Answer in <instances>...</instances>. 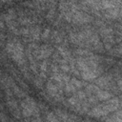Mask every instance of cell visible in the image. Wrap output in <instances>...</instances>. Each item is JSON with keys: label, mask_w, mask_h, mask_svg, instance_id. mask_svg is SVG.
<instances>
[{"label": "cell", "mask_w": 122, "mask_h": 122, "mask_svg": "<svg viewBox=\"0 0 122 122\" xmlns=\"http://www.w3.org/2000/svg\"><path fill=\"white\" fill-rule=\"evenodd\" d=\"M6 51L8 55L16 63V65L24 71L26 77H28L27 60L25 58V51L22 43L17 39L10 40L6 45Z\"/></svg>", "instance_id": "obj_1"}, {"label": "cell", "mask_w": 122, "mask_h": 122, "mask_svg": "<svg viewBox=\"0 0 122 122\" xmlns=\"http://www.w3.org/2000/svg\"><path fill=\"white\" fill-rule=\"evenodd\" d=\"M119 106H120L119 99L112 98V99L107 100L106 102H104L102 104H99V105L93 107L90 112H88V113L92 117L100 118V117L106 116L110 112H115L116 110L119 109Z\"/></svg>", "instance_id": "obj_2"}, {"label": "cell", "mask_w": 122, "mask_h": 122, "mask_svg": "<svg viewBox=\"0 0 122 122\" xmlns=\"http://www.w3.org/2000/svg\"><path fill=\"white\" fill-rule=\"evenodd\" d=\"M20 109L23 118H30L34 116H39L41 112L38 107V103L30 96H27L22 99L20 102Z\"/></svg>", "instance_id": "obj_3"}, {"label": "cell", "mask_w": 122, "mask_h": 122, "mask_svg": "<svg viewBox=\"0 0 122 122\" xmlns=\"http://www.w3.org/2000/svg\"><path fill=\"white\" fill-rule=\"evenodd\" d=\"M6 105L8 107L9 112L12 114L13 117H15L16 119L22 118L20 106H19L18 102L14 99V96H6Z\"/></svg>", "instance_id": "obj_4"}, {"label": "cell", "mask_w": 122, "mask_h": 122, "mask_svg": "<svg viewBox=\"0 0 122 122\" xmlns=\"http://www.w3.org/2000/svg\"><path fill=\"white\" fill-rule=\"evenodd\" d=\"M63 90H64L63 88L59 87L58 85H56L51 80H50L46 85V91H47L48 94L50 96H51L52 98H54L55 100H57V101H61L62 100Z\"/></svg>", "instance_id": "obj_5"}, {"label": "cell", "mask_w": 122, "mask_h": 122, "mask_svg": "<svg viewBox=\"0 0 122 122\" xmlns=\"http://www.w3.org/2000/svg\"><path fill=\"white\" fill-rule=\"evenodd\" d=\"M92 20V17H91L87 12L79 9L72 11L71 17V22L74 24H87Z\"/></svg>", "instance_id": "obj_6"}, {"label": "cell", "mask_w": 122, "mask_h": 122, "mask_svg": "<svg viewBox=\"0 0 122 122\" xmlns=\"http://www.w3.org/2000/svg\"><path fill=\"white\" fill-rule=\"evenodd\" d=\"M53 112L58 117V119L60 120V122H76L78 120V118L75 115L70 114L69 112H67L66 111H63V110L55 109Z\"/></svg>", "instance_id": "obj_7"}, {"label": "cell", "mask_w": 122, "mask_h": 122, "mask_svg": "<svg viewBox=\"0 0 122 122\" xmlns=\"http://www.w3.org/2000/svg\"><path fill=\"white\" fill-rule=\"evenodd\" d=\"M95 84L97 87L103 88V89H109L112 85V79L111 75H104L100 76L95 79Z\"/></svg>", "instance_id": "obj_8"}, {"label": "cell", "mask_w": 122, "mask_h": 122, "mask_svg": "<svg viewBox=\"0 0 122 122\" xmlns=\"http://www.w3.org/2000/svg\"><path fill=\"white\" fill-rule=\"evenodd\" d=\"M14 84H15V82L13 81V79L10 76H9L7 74H2L0 76V88L3 91L8 90V89L11 90V88L13 87Z\"/></svg>", "instance_id": "obj_9"}, {"label": "cell", "mask_w": 122, "mask_h": 122, "mask_svg": "<svg viewBox=\"0 0 122 122\" xmlns=\"http://www.w3.org/2000/svg\"><path fill=\"white\" fill-rule=\"evenodd\" d=\"M121 14V10L119 7L116 8H112V9H108L105 10V16L111 19H115V18H119Z\"/></svg>", "instance_id": "obj_10"}, {"label": "cell", "mask_w": 122, "mask_h": 122, "mask_svg": "<svg viewBox=\"0 0 122 122\" xmlns=\"http://www.w3.org/2000/svg\"><path fill=\"white\" fill-rule=\"evenodd\" d=\"M11 92H12V93H13V96L16 97V98H21V99H23V98H25V97L28 96V95H27V92H25V90H24L23 88L17 86L16 84H14L13 87L11 88Z\"/></svg>", "instance_id": "obj_11"}, {"label": "cell", "mask_w": 122, "mask_h": 122, "mask_svg": "<svg viewBox=\"0 0 122 122\" xmlns=\"http://www.w3.org/2000/svg\"><path fill=\"white\" fill-rule=\"evenodd\" d=\"M95 97L97 98L98 101H107V100H109V99H111L112 97V93L108 92V91L99 89L98 92L95 94Z\"/></svg>", "instance_id": "obj_12"}, {"label": "cell", "mask_w": 122, "mask_h": 122, "mask_svg": "<svg viewBox=\"0 0 122 122\" xmlns=\"http://www.w3.org/2000/svg\"><path fill=\"white\" fill-rule=\"evenodd\" d=\"M74 54L77 57H90L93 55V53L87 49H76L74 51Z\"/></svg>", "instance_id": "obj_13"}, {"label": "cell", "mask_w": 122, "mask_h": 122, "mask_svg": "<svg viewBox=\"0 0 122 122\" xmlns=\"http://www.w3.org/2000/svg\"><path fill=\"white\" fill-rule=\"evenodd\" d=\"M40 76L42 77V79H44L46 77V72L48 71L49 70V61L47 59L43 60L41 63H40Z\"/></svg>", "instance_id": "obj_14"}, {"label": "cell", "mask_w": 122, "mask_h": 122, "mask_svg": "<svg viewBox=\"0 0 122 122\" xmlns=\"http://www.w3.org/2000/svg\"><path fill=\"white\" fill-rule=\"evenodd\" d=\"M81 101H83V100H80L75 94H72L69 99H68V103L70 104V106L71 107H72L73 109H75L79 104H80V102Z\"/></svg>", "instance_id": "obj_15"}, {"label": "cell", "mask_w": 122, "mask_h": 122, "mask_svg": "<svg viewBox=\"0 0 122 122\" xmlns=\"http://www.w3.org/2000/svg\"><path fill=\"white\" fill-rule=\"evenodd\" d=\"M46 122H60L58 117L55 115L53 112H47V114L45 116Z\"/></svg>", "instance_id": "obj_16"}, {"label": "cell", "mask_w": 122, "mask_h": 122, "mask_svg": "<svg viewBox=\"0 0 122 122\" xmlns=\"http://www.w3.org/2000/svg\"><path fill=\"white\" fill-rule=\"evenodd\" d=\"M64 91H65L66 94H68V95H72V94H74V93L76 92L77 90H76L70 82H68L67 84L64 85Z\"/></svg>", "instance_id": "obj_17"}, {"label": "cell", "mask_w": 122, "mask_h": 122, "mask_svg": "<svg viewBox=\"0 0 122 122\" xmlns=\"http://www.w3.org/2000/svg\"><path fill=\"white\" fill-rule=\"evenodd\" d=\"M120 113H121L120 111H118L116 113L106 118V122H121V114Z\"/></svg>", "instance_id": "obj_18"}, {"label": "cell", "mask_w": 122, "mask_h": 122, "mask_svg": "<svg viewBox=\"0 0 122 122\" xmlns=\"http://www.w3.org/2000/svg\"><path fill=\"white\" fill-rule=\"evenodd\" d=\"M69 82H70L76 90H79V89H81L82 87H84L83 82L80 81V80H78V79H76V78H71V79H70Z\"/></svg>", "instance_id": "obj_19"}, {"label": "cell", "mask_w": 122, "mask_h": 122, "mask_svg": "<svg viewBox=\"0 0 122 122\" xmlns=\"http://www.w3.org/2000/svg\"><path fill=\"white\" fill-rule=\"evenodd\" d=\"M25 119H26L25 122H46V120L41 118L40 115L39 116H34V117H30V118H25Z\"/></svg>", "instance_id": "obj_20"}, {"label": "cell", "mask_w": 122, "mask_h": 122, "mask_svg": "<svg viewBox=\"0 0 122 122\" xmlns=\"http://www.w3.org/2000/svg\"><path fill=\"white\" fill-rule=\"evenodd\" d=\"M50 33H51V30L49 28H46L43 31H41V38L43 40H47L49 37H50Z\"/></svg>", "instance_id": "obj_21"}, {"label": "cell", "mask_w": 122, "mask_h": 122, "mask_svg": "<svg viewBox=\"0 0 122 122\" xmlns=\"http://www.w3.org/2000/svg\"><path fill=\"white\" fill-rule=\"evenodd\" d=\"M33 84H34V86H35L37 89H41V88L43 87V80L38 76V77H36V78L33 80Z\"/></svg>", "instance_id": "obj_22"}, {"label": "cell", "mask_w": 122, "mask_h": 122, "mask_svg": "<svg viewBox=\"0 0 122 122\" xmlns=\"http://www.w3.org/2000/svg\"><path fill=\"white\" fill-rule=\"evenodd\" d=\"M9 121H10L9 117L2 111H0V122H9Z\"/></svg>", "instance_id": "obj_23"}, {"label": "cell", "mask_w": 122, "mask_h": 122, "mask_svg": "<svg viewBox=\"0 0 122 122\" xmlns=\"http://www.w3.org/2000/svg\"><path fill=\"white\" fill-rule=\"evenodd\" d=\"M0 29H4V22L2 17H0Z\"/></svg>", "instance_id": "obj_24"}]
</instances>
